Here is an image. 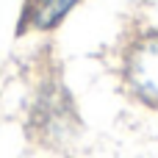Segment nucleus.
<instances>
[{"label":"nucleus","instance_id":"obj_1","mask_svg":"<svg viewBox=\"0 0 158 158\" xmlns=\"http://www.w3.org/2000/svg\"><path fill=\"white\" fill-rule=\"evenodd\" d=\"M119 78L125 92L144 108L158 111V31L144 28L128 39L119 56Z\"/></svg>","mask_w":158,"mask_h":158},{"label":"nucleus","instance_id":"obj_2","mask_svg":"<svg viewBox=\"0 0 158 158\" xmlns=\"http://www.w3.org/2000/svg\"><path fill=\"white\" fill-rule=\"evenodd\" d=\"M83 0H25L22 11V31L50 33L56 31Z\"/></svg>","mask_w":158,"mask_h":158}]
</instances>
